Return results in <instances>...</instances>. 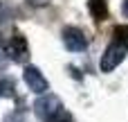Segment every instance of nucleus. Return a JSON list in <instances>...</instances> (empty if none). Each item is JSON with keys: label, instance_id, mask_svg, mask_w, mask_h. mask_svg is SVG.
Segmentation results:
<instances>
[{"label": "nucleus", "instance_id": "nucleus-1", "mask_svg": "<svg viewBox=\"0 0 128 122\" xmlns=\"http://www.w3.org/2000/svg\"><path fill=\"white\" fill-rule=\"evenodd\" d=\"M126 52H128V41H122V38H115V36H112V43L106 48V52L101 54V61H99L101 72L115 70V68L124 61Z\"/></svg>", "mask_w": 128, "mask_h": 122}, {"label": "nucleus", "instance_id": "nucleus-2", "mask_svg": "<svg viewBox=\"0 0 128 122\" xmlns=\"http://www.w3.org/2000/svg\"><path fill=\"white\" fill-rule=\"evenodd\" d=\"M63 109V104H61V100L56 97V95H52V93H47V95H40L36 102H34V113L40 118L43 122L52 120L58 111Z\"/></svg>", "mask_w": 128, "mask_h": 122}, {"label": "nucleus", "instance_id": "nucleus-3", "mask_svg": "<svg viewBox=\"0 0 128 122\" xmlns=\"http://www.w3.org/2000/svg\"><path fill=\"white\" fill-rule=\"evenodd\" d=\"M4 52H7V57H9L11 61H16V63H25V61L29 59V45H27V38H25L22 34L16 32V34L9 38Z\"/></svg>", "mask_w": 128, "mask_h": 122}, {"label": "nucleus", "instance_id": "nucleus-4", "mask_svg": "<svg viewBox=\"0 0 128 122\" xmlns=\"http://www.w3.org/2000/svg\"><path fill=\"white\" fill-rule=\"evenodd\" d=\"M22 79H25V84L29 86V91H32V93L45 95V93L50 91L47 79L43 77V72H40L36 66H27V68H25V72H22Z\"/></svg>", "mask_w": 128, "mask_h": 122}, {"label": "nucleus", "instance_id": "nucleus-5", "mask_svg": "<svg viewBox=\"0 0 128 122\" xmlns=\"http://www.w3.org/2000/svg\"><path fill=\"white\" fill-rule=\"evenodd\" d=\"M63 43L70 52H83L88 48V38L79 27H63Z\"/></svg>", "mask_w": 128, "mask_h": 122}, {"label": "nucleus", "instance_id": "nucleus-6", "mask_svg": "<svg viewBox=\"0 0 128 122\" xmlns=\"http://www.w3.org/2000/svg\"><path fill=\"white\" fill-rule=\"evenodd\" d=\"M88 9H90V14L97 23L108 18V2L106 0H88Z\"/></svg>", "mask_w": 128, "mask_h": 122}, {"label": "nucleus", "instance_id": "nucleus-7", "mask_svg": "<svg viewBox=\"0 0 128 122\" xmlns=\"http://www.w3.org/2000/svg\"><path fill=\"white\" fill-rule=\"evenodd\" d=\"M14 91H16V84H14L11 77L0 79V95L2 97H14Z\"/></svg>", "mask_w": 128, "mask_h": 122}, {"label": "nucleus", "instance_id": "nucleus-8", "mask_svg": "<svg viewBox=\"0 0 128 122\" xmlns=\"http://www.w3.org/2000/svg\"><path fill=\"white\" fill-rule=\"evenodd\" d=\"M47 122H72V115H70L65 109H61V111H58L52 120H47Z\"/></svg>", "mask_w": 128, "mask_h": 122}, {"label": "nucleus", "instance_id": "nucleus-9", "mask_svg": "<svg viewBox=\"0 0 128 122\" xmlns=\"http://www.w3.org/2000/svg\"><path fill=\"white\" fill-rule=\"evenodd\" d=\"M122 11H124V16H128V0H124V7H122Z\"/></svg>", "mask_w": 128, "mask_h": 122}]
</instances>
